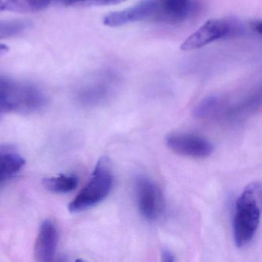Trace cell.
<instances>
[{
    "instance_id": "6da1fadb",
    "label": "cell",
    "mask_w": 262,
    "mask_h": 262,
    "mask_svg": "<svg viewBox=\"0 0 262 262\" xmlns=\"http://www.w3.org/2000/svg\"><path fill=\"white\" fill-rule=\"evenodd\" d=\"M261 185L249 184L236 202L233 220V233L235 245L244 248L249 245L258 228L261 211Z\"/></svg>"
},
{
    "instance_id": "7a4b0ae2",
    "label": "cell",
    "mask_w": 262,
    "mask_h": 262,
    "mask_svg": "<svg viewBox=\"0 0 262 262\" xmlns=\"http://www.w3.org/2000/svg\"><path fill=\"white\" fill-rule=\"evenodd\" d=\"M47 104L43 93L30 84L0 78V113L31 114Z\"/></svg>"
},
{
    "instance_id": "3957f363",
    "label": "cell",
    "mask_w": 262,
    "mask_h": 262,
    "mask_svg": "<svg viewBox=\"0 0 262 262\" xmlns=\"http://www.w3.org/2000/svg\"><path fill=\"white\" fill-rule=\"evenodd\" d=\"M114 174L110 159L102 157L96 164L91 179L69 205L70 212L85 211L105 200L113 189Z\"/></svg>"
},
{
    "instance_id": "277c9868",
    "label": "cell",
    "mask_w": 262,
    "mask_h": 262,
    "mask_svg": "<svg viewBox=\"0 0 262 262\" xmlns=\"http://www.w3.org/2000/svg\"><path fill=\"white\" fill-rule=\"evenodd\" d=\"M245 25L228 19H210L190 35L181 45L182 51L199 50L208 44L247 33Z\"/></svg>"
},
{
    "instance_id": "5b68a950",
    "label": "cell",
    "mask_w": 262,
    "mask_h": 262,
    "mask_svg": "<svg viewBox=\"0 0 262 262\" xmlns=\"http://www.w3.org/2000/svg\"><path fill=\"white\" fill-rule=\"evenodd\" d=\"M138 208L142 217L149 222L159 220L165 212V197L159 185L146 176H140L135 183Z\"/></svg>"
},
{
    "instance_id": "8992f818",
    "label": "cell",
    "mask_w": 262,
    "mask_h": 262,
    "mask_svg": "<svg viewBox=\"0 0 262 262\" xmlns=\"http://www.w3.org/2000/svg\"><path fill=\"white\" fill-rule=\"evenodd\" d=\"M165 143L173 152L195 159L208 157L214 150L212 143L206 138L192 133L169 134L165 139Z\"/></svg>"
},
{
    "instance_id": "52a82bcc",
    "label": "cell",
    "mask_w": 262,
    "mask_h": 262,
    "mask_svg": "<svg viewBox=\"0 0 262 262\" xmlns=\"http://www.w3.org/2000/svg\"><path fill=\"white\" fill-rule=\"evenodd\" d=\"M156 10L155 0H145L126 10L110 13L104 17L106 27H120L134 23L153 19Z\"/></svg>"
},
{
    "instance_id": "ba28073f",
    "label": "cell",
    "mask_w": 262,
    "mask_h": 262,
    "mask_svg": "<svg viewBox=\"0 0 262 262\" xmlns=\"http://www.w3.org/2000/svg\"><path fill=\"white\" fill-rule=\"evenodd\" d=\"M153 19L167 24H179L188 19L193 10V0H155Z\"/></svg>"
},
{
    "instance_id": "9c48e42d",
    "label": "cell",
    "mask_w": 262,
    "mask_h": 262,
    "mask_svg": "<svg viewBox=\"0 0 262 262\" xmlns=\"http://www.w3.org/2000/svg\"><path fill=\"white\" fill-rule=\"evenodd\" d=\"M58 242V232L52 221L42 222L35 244L34 255L36 260L50 262L54 258Z\"/></svg>"
},
{
    "instance_id": "30bf717a",
    "label": "cell",
    "mask_w": 262,
    "mask_h": 262,
    "mask_svg": "<svg viewBox=\"0 0 262 262\" xmlns=\"http://www.w3.org/2000/svg\"><path fill=\"white\" fill-rule=\"evenodd\" d=\"M25 164V159L16 148L0 145V185L16 176Z\"/></svg>"
},
{
    "instance_id": "8fae6325",
    "label": "cell",
    "mask_w": 262,
    "mask_h": 262,
    "mask_svg": "<svg viewBox=\"0 0 262 262\" xmlns=\"http://www.w3.org/2000/svg\"><path fill=\"white\" fill-rule=\"evenodd\" d=\"M116 79L111 74L100 75L94 82L87 85L81 93L85 102H97L108 97L114 88Z\"/></svg>"
},
{
    "instance_id": "7c38bea8",
    "label": "cell",
    "mask_w": 262,
    "mask_h": 262,
    "mask_svg": "<svg viewBox=\"0 0 262 262\" xmlns=\"http://www.w3.org/2000/svg\"><path fill=\"white\" fill-rule=\"evenodd\" d=\"M52 0H0V12L36 13L47 8Z\"/></svg>"
},
{
    "instance_id": "4fadbf2b",
    "label": "cell",
    "mask_w": 262,
    "mask_h": 262,
    "mask_svg": "<svg viewBox=\"0 0 262 262\" xmlns=\"http://www.w3.org/2000/svg\"><path fill=\"white\" fill-rule=\"evenodd\" d=\"M47 189L56 193H68L76 189L79 179L74 174H61L47 178L42 182Z\"/></svg>"
},
{
    "instance_id": "5bb4252c",
    "label": "cell",
    "mask_w": 262,
    "mask_h": 262,
    "mask_svg": "<svg viewBox=\"0 0 262 262\" xmlns=\"http://www.w3.org/2000/svg\"><path fill=\"white\" fill-rule=\"evenodd\" d=\"M31 27L28 21L9 20L0 22V39L20 34Z\"/></svg>"
},
{
    "instance_id": "9a60e30c",
    "label": "cell",
    "mask_w": 262,
    "mask_h": 262,
    "mask_svg": "<svg viewBox=\"0 0 262 262\" xmlns=\"http://www.w3.org/2000/svg\"><path fill=\"white\" fill-rule=\"evenodd\" d=\"M126 0H52V2L63 7H90L118 5Z\"/></svg>"
},
{
    "instance_id": "2e32d148",
    "label": "cell",
    "mask_w": 262,
    "mask_h": 262,
    "mask_svg": "<svg viewBox=\"0 0 262 262\" xmlns=\"http://www.w3.org/2000/svg\"><path fill=\"white\" fill-rule=\"evenodd\" d=\"M161 257H162V261L165 262H173L176 260V257L174 254H173L172 251H170L169 249L164 248L161 253Z\"/></svg>"
},
{
    "instance_id": "e0dca14e",
    "label": "cell",
    "mask_w": 262,
    "mask_h": 262,
    "mask_svg": "<svg viewBox=\"0 0 262 262\" xmlns=\"http://www.w3.org/2000/svg\"><path fill=\"white\" fill-rule=\"evenodd\" d=\"M9 47L7 46L4 45V44H0V57H2V56H5L7 53H8Z\"/></svg>"
},
{
    "instance_id": "ac0fdd59",
    "label": "cell",
    "mask_w": 262,
    "mask_h": 262,
    "mask_svg": "<svg viewBox=\"0 0 262 262\" xmlns=\"http://www.w3.org/2000/svg\"><path fill=\"white\" fill-rule=\"evenodd\" d=\"M0 119H1V113H0Z\"/></svg>"
}]
</instances>
